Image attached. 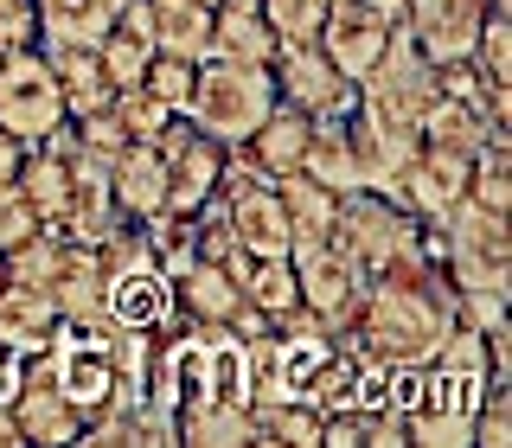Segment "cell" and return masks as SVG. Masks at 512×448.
I'll return each mask as SVG.
<instances>
[{
    "mask_svg": "<svg viewBox=\"0 0 512 448\" xmlns=\"http://www.w3.org/2000/svg\"><path fill=\"white\" fill-rule=\"evenodd\" d=\"M448 320H455V288L442 282V269L429 256H416V263H397L365 282V301L346 320L340 346L384 365H429Z\"/></svg>",
    "mask_w": 512,
    "mask_h": 448,
    "instance_id": "6da1fadb",
    "label": "cell"
},
{
    "mask_svg": "<svg viewBox=\"0 0 512 448\" xmlns=\"http://www.w3.org/2000/svg\"><path fill=\"white\" fill-rule=\"evenodd\" d=\"M276 109V77L269 64H231V58H199L192 71V96L180 116L212 135L218 148H244V135Z\"/></svg>",
    "mask_w": 512,
    "mask_h": 448,
    "instance_id": "7a4b0ae2",
    "label": "cell"
},
{
    "mask_svg": "<svg viewBox=\"0 0 512 448\" xmlns=\"http://www.w3.org/2000/svg\"><path fill=\"white\" fill-rule=\"evenodd\" d=\"M333 244H340L365 276H384V269L423 256V218H410L404 205H397L391 192H378V186H352V192H340Z\"/></svg>",
    "mask_w": 512,
    "mask_h": 448,
    "instance_id": "3957f363",
    "label": "cell"
},
{
    "mask_svg": "<svg viewBox=\"0 0 512 448\" xmlns=\"http://www.w3.org/2000/svg\"><path fill=\"white\" fill-rule=\"evenodd\" d=\"M45 372L77 410L103 416L116 397H141V391H122V365H116V327L109 320H58V340L45 346Z\"/></svg>",
    "mask_w": 512,
    "mask_h": 448,
    "instance_id": "277c9868",
    "label": "cell"
},
{
    "mask_svg": "<svg viewBox=\"0 0 512 448\" xmlns=\"http://www.w3.org/2000/svg\"><path fill=\"white\" fill-rule=\"evenodd\" d=\"M58 122H71V116H64V90L52 77V58H45L39 45H13V52L0 58V128L32 148V141H45Z\"/></svg>",
    "mask_w": 512,
    "mask_h": 448,
    "instance_id": "5b68a950",
    "label": "cell"
},
{
    "mask_svg": "<svg viewBox=\"0 0 512 448\" xmlns=\"http://www.w3.org/2000/svg\"><path fill=\"white\" fill-rule=\"evenodd\" d=\"M288 263H295V288H301V308H308L320 327H333V333H346V320L359 314V301H365V269L352 263V256L333 244H301V250H288Z\"/></svg>",
    "mask_w": 512,
    "mask_h": 448,
    "instance_id": "8992f818",
    "label": "cell"
},
{
    "mask_svg": "<svg viewBox=\"0 0 512 448\" xmlns=\"http://www.w3.org/2000/svg\"><path fill=\"white\" fill-rule=\"evenodd\" d=\"M352 90H359V103H372L378 116H391L397 128H416V122H423V109L436 103V64L416 52V45L404 39V26H397V39L384 45V58Z\"/></svg>",
    "mask_w": 512,
    "mask_h": 448,
    "instance_id": "52a82bcc",
    "label": "cell"
},
{
    "mask_svg": "<svg viewBox=\"0 0 512 448\" xmlns=\"http://www.w3.org/2000/svg\"><path fill=\"white\" fill-rule=\"evenodd\" d=\"M160 160H167V212H199L205 199H218L224 186V167H231V148H218L212 135H199L186 116H173L167 128L154 135Z\"/></svg>",
    "mask_w": 512,
    "mask_h": 448,
    "instance_id": "ba28073f",
    "label": "cell"
},
{
    "mask_svg": "<svg viewBox=\"0 0 512 448\" xmlns=\"http://www.w3.org/2000/svg\"><path fill=\"white\" fill-rule=\"evenodd\" d=\"M103 314L109 327L122 333H173L180 327V301H173V276L154 263V256H135V263L109 269L103 276Z\"/></svg>",
    "mask_w": 512,
    "mask_h": 448,
    "instance_id": "9c48e42d",
    "label": "cell"
},
{
    "mask_svg": "<svg viewBox=\"0 0 512 448\" xmlns=\"http://www.w3.org/2000/svg\"><path fill=\"white\" fill-rule=\"evenodd\" d=\"M480 391H487V378H480V372L423 365V397H416L410 416H404L410 442H423V448H455V442H468V423H474Z\"/></svg>",
    "mask_w": 512,
    "mask_h": 448,
    "instance_id": "30bf717a",
    "label": "cell"
},
{
    "mask_svg": "<svg viewBox=\"0 0 512 448\" xmlns=\"http://www.w3.org/2000/svg\"><path fill=\"white\" fill-rule=\"evenodd\" d=\"M269 77H276V103L301 109V116H340L352 103V77L320 45H282L269 58Z\"/></svg>",
    "mask_w": 512,
    "mask_h": 448,
    "instance_id": "8fae6325",
    "label": "cell"
},
{
    "mask_svg": "<svg viewBox=\"0 0 512 448\" xmlns=\"http://www.w3.org/2000/svg\"><path fill=\"white\" fill-rule=\"evenodd\" d=\"M468 160L474 154H448V148H423V141H416L410 160L391 173V186H384V192H391L410 218L429 224V218H442L448 205L468 192Z\"/></svg>",
    "mask_w": 512,
    "mask_h": 448,
    "instance_id": "7c38bea8",
    "label": "cell"
},
{
    "mask_svg": "<svg viewBox=\"0 0 512 448\" xmlns=\"http://www.w3.org/2000/svg\"><path fill=\"white\" fill-rule=\"evenodd\" d=\"M487 13H493V0H410L397 26H404V39L429 64H455V58L474 52Z\"/></svg>",
    "mask_w": 512,
    "mask_h": 448,
    "instance_id": "4fadbf2b",
    "label": "cell"
},
{
    "mask_svg": "<svg viewBox=\"0 0 512 448\" xmlns=\"http://www.w3.org/2000/svg\"><path fill=\"white\" fill-rule=\"evenodd\" d=\"M391 39H397V20H391V13H378L372 0H333V7H327V26H320L314 45L340 64L352 84H359V77L384 58V45H391Z\"/></svg>",
    "mask_w": 512,
    "mask_h": 448,
    "instance_id": "5bb4252c",
    "label": "cell"
},
{
    "mask_svg": "<svg viewBox=\"0 0 512 448\" xmlns=\"http://www.w3.org/2000/svg\"><path fill=\"white\" fill-rule=\"evenodd\" d=\"M13 429H20V442H45V448H64L84 436V410L71 404V397L52 384V372H45V352L39 359H26V384L13 391Z\"/></svg>",
    "mask_w": 512,
    "mask_h": 448,
    "instance_id": "9a60e30c",
    "label": "cell"
},
{
    "mask_svg": "<svg viewBox=\"0 0 512 448\" xmlns=\"http://www.w3.org/2000/svg\"><path fill=\"white\" fill-rule=\"evenodd\" d=\"M346 122V141H352V167H359V186H391V173L410 160L416 148V128H397L391 116H378L372 103H359V90H352V103L340 109Z\"/></svg>",
    "mask_w": 512,
    "mask_h": 448,
    "instance_id": "2e32d148",
    "label": "cell"
},
{
    "mask_svg": "<svg viewBox=\"0 0 512 448\" xmlns=\"http://www.w3.org/2000/svg\"><path fill=\"white\" fill-rule=\"evenodd\" d=\"M45 295H52L58 320H109L103 314V256H96V244L58 237L52 269H45Z\"/></svg>",
    "mask_w": 512,
    "mask_h": 448,
    "instance_id": "e0dca14e",
    "label": "cell"
},
{
    "mask_svg": "<svg viewBox=\"0 0 512 448\" xmlns=\"http://www.w3.org/2000/svg\"><path fill=\"white\" fill-rule=\"evenodd\" d=\"M173 301H180V320H218V327H231L237 308H244V282H237L231 263L192 256L186 269H173Z\"/></svg>",
    "mask_w": 512,
    "mask_h": 448,
    "instance_id": "ac0fdd59",
    "label": "cell"
},
{
    "mask_svg": "<svg viewBox=\"0 0 512 448\" xmlns=\"http://www.w3.org/2000/svg\"><path fill=\"white\" fill-rule=\"evenodd\" d=\"M32 13H39V52H96L122 0H32Z\"/></svg>",
    "mask_w": 512,
    "mask_h": 448,
    "instance_id": "d6986e66",
    "label": "cell"
},
{
    "mask_svg": "<svg viewBox=\"0 0 512 448\" xmlns=\"http://www.w3.org/2000/svg\"><path fill=\"white\" fill-rule=\"evenodd\" d=\"M109 192H116L122 218H154L167 212V160H160L154 141H128V148L109 160Z\"/></svg>",
    "mask_w": 512,
    "mask_h": 448,
    "instance_id": "ffe728a7",
    "label": "cell"
},
{
    "mask_svg": "<svg viewBox=\"0 0 512 448\" xmlns=\"http://www.w3.org/2000/svg\"><path fill=\"white\" fill-rule=\"evenodd\" d=\"M212 7L218 0H141V20H148L154 52L199 64L212 45Z\"/></svg>",
    "mask_w": 512,
    "mask_h": 448,
    "instance_id": "44dd1931",
    "label": "cell"
},
{
    "mask_svg": "<svg viewBox=\"0 0 512 448\" xmlns=\"http://www.w3.org/2000/svg\"><path fill=\"white\" fill-rule=\"evenodd\" d=\"M58 340V308L39 282H0V346L39 359Z\"/></svg>",
    "mask_w": 512,
    "mask_h": 448,
    "instance_id": "7402d4cb",
    "label": "cell"
},
{
    "mask_svg": "<svg viewBox=\"0 0 512 448\" xmlns=\"http://www.w3.org/2000/svg\"><path fill=\"white\" fill-rule=\"evenodd\" d=\"M308 122H314V116H301V109L276 103V109H269V116L244 135V148H231V154H244L256 173L282 180V173H295V167H301V154H308Z\"/></svg>",
    "mask_w": 512,
    "mask_h": 448,
    "instance_id": "603a6c76",
    "label": "cell"
},
{
    "mask_svg": "<svg viewBox=\"0 0 512 448\" xmlns=\"http://www.w3.org/2000/svg\"><path fill=\"white\" fill-rule=\"evenodd\" d=\"M173 423H180V442H192V448L256 442V404L250 397H199V404H186Z\"/></svg>",
    "mask_w": 512,
    "mask_h": 448,
    "instance_id": "cb8c5ba5",
    "label": "cell"
},
{
    "mask_svg": "<svg viewBox=\"0 0 512 448\" xmlns=\"http://www.w3.org/2000/svg\"><path fill=\"white\" fill-rule=\"evenodd\" d=\"M276 52H282V39L269 32V20L256 7H237V0H218V7H212V45H205V58L269 64Z\"/></svg>",
    "mask_w": 512,
    "mask_h": 448,
    "instance_id": "d4e9b609",
    "label": "cell"
},
{
    "mask_svg": "<svg viewBox=\"0 0 512 448\" xmlns=\"http://www.w3.org/2000/svg\"><path fill=\"white\" fill-rule=\"evenodd\" d=\"M276 192H282V212H288V237H295L288 250H301V244H327V237H333V218H340V192L320 186L314 173H301V167H295V173H282Z\"/></svg>",
    "mask_w": 512,
    "mask_h": 448,
    "instance_id": "484cf974",
    "label": "cell"
},
{
    "mask_svg": "<svg viewBox=\"0 0 512 448\" xmlns=\"http://www.w3.org/2000/svg\"><path fill=\"white\" fill-rule=\"evenodd\" d=\"M493 135H500V128L480 116L474 103L442 96V90H436V103L423 109V122H416V141H423V148H448V154H474L480 141H493Z\"/></svg>",
    "mask_w": 512,
    "mask_h": 448,
    "instance_id": "4316f807",
    "label": "cell"
},
{
    "mask_svg": "<svg viewBox=\"0 0 512 448\" xmlns=\"http://www.w3.org/2000/svg\"><path fill=\"white\" fill-rule=\"evenodd\" d=\"M71 160L77 154H58L45 141L26 148V167H20V192L32 199V212L45 224H64V205H71Z\"/></svg>",
    "mask_w": 512,
    "mask_h": 448,
    "instance_id": "83f0119b",
    "label": "cell"
},
{
    "mask_svg": "<svg viewBox=\"0 0 512 448\" xmlns=\"http://www.w3.org/2000/svg\"><path fill=\"white\" fill-rule=\"evenodd\" d=\"M237 282H244V301L263 320H282L288 308H301L295 263L288 256H237Z\"/></svg>",
    "mask_w": 512,
    "mask_h": 448,
    "instance_id": "f1b7e54d",
    "label": "cell"
},
{
    "mask_svg": "<svg viewBox=\"0 0 512 448\" xmlns=\"http://www.w3.org/2000/svg\"><path fill=\"white\" fill-rule=\"evenodd\" d=\"M52 58V77L64 90V116L84 122L96 116V109H109V96H116V84L103 77V64H96V52H45Z\"/></svg>",
    "mask_w": 512,
    "mask_h": 448,
    "instance_id": "f546056e",
    "label": "cell"
},
{
    "mask_svg": "<svg viewBox=\"0 0 512 448\" xmlns=\"http://www.w3.org/2000/svg\"><path fill=\"white\" fill-rule=\"evenodd\" d=\"M301 173H314V180L333 186V192H352V186H359L352 141H346V122L340 116H314L308 122V154H301Z\"/></svg>",
    "mask_w": 512,
    "mask_h": 448,
    "instance_id": "4dcf8cb0",
    "label": "cell"
},
{
    "mask_svg": "<svg viewBox=\"0 0 512 448\" xmlns=\"http://www.w3.org/2000/svg\"><path fill=\"white\" fill-rule=\"evenodd\" d=\"M468 199L487 205V212L512 218V135H493L480 141L474 160H468Z\"/></svg>",
    "mask_w": 512,
    "mask_h": 448,
    "instance_id": "1f68e13d",
    "label": "cell"
},
{
    "mask_svg": "<svg viewBox=\"0 0 512 448\" xmlns=\"http://www.w3.org/2000/svg\"><path fill=\"white\" fill-rule=\"evenodd\" d=\"M468 64L480 71V84L512 90V13H506V7H493L487 20H480V39H474Z\"/></svg>",
    "mask_w": 512,
    "mask_h": 448,
    "instance_id": "d6a6232c",
    "label": "cell"
},
{
    "mask_svg": "<svg viewBox=\"0 0 512 448\" xmlns=\"http://www.w3.org/2000/svg\"><path fill=\"white\" fill-rule=\"evenodd\" d=\"M256 442L320 448V410L314 404H256Z\"/></svg>",
    "mask_w": 512,
    "mask_h": 448,
    "instance_id": "836d02e7",
    "label": "cell"
},
{
    "mask_svg": "<svg viewBox=\"0 0 512 448\" xmlns=\"http://www.w3.org/2000/svg\"><path fill=\"white\" fill-rule=\"evenodd\" d=\"M327 7L333 0H256V13L269 20L282 45H314L320 26H327Z\"/></svg>",
    "mask_w": 512,
    "mask_h": 448,
    "instance_id": "e575fe53",
    "label": "cell"
},
{
    "mask_svg": "<svg viewBox=\"0 0 512 448\" xmlns=\"http://www.w3.org/2000/svg\"><path fill=\"white\" fill-rule=\"evenodd\" d=\"M512 378H487V391H480L474 404V423H468V442L474 448H512Z\"/></svg>",
    "mask_w": 512,
    "mask_h": 448,
    "instance_id": "d590c367",
    "label": "cell"
},
{
    "mask_svg": "<svg viewBox=\"0 0 512 448\" xmlns=\"http://www.w3.org/2000/svg\"><path fill=\"white\" fill-rule=\"evenodd\" d=\"M109 109H116V122L128 128V141H154L160 128L173 122V109L160 103L154 90H141V84H122L116 96H109Z\"/></svg>",
    "mask_w": 512,
    "mask_h": 448,
    "instance_id": "8d00e7d4",
    "label": "cell"
},
{
    "mask_svg": "<svg viewBox=\"0 0 512 448\" xmlns=\"http://www.w3.org/2000/svg\"><path fill=\"white\" fill-rule=\"evenodd\" d=\"M192 71H199V64L154 52V58H148V71H141V90H154L160 103H167L173 116H180V109H186V96H192Z\"/></svg>",
    "mask_w": 512,
    "mask_h": 448,
    "instance_id": "74e56055",
    "label": "cell"
},
{
    "mask_svg": "<svg viewBox=\"0 0 512 448\" xmlns=\"http://www.w3.org/2000/svg\"><path fill=\"white\" fill-rule=\"evenodd\" d=\"M39 231H45V218L32 212V199L20 192V180H7V186H0V256L20 250L26 237H39Z\"/></svg>",
    "mask_w": 512,
    "mask_h": 448,
    "instance_id": "f35d334b",
    "label": "cell"
},
{
    "mask_svg": "<svg viewBox=\"0 0 512 448\" xmlns=\"http://www.w3.org/2000/svg\"><path fill=\"white\" fill-rule=\"evenodd\" d=\"M0 45H39V13L32 0H0Z\"/></svg>",
    "mask_w": 512,
    "mask_h": 448,
    "instance_id": "ab89813d",
    "label": "cell"
},
{
    "mask_svg": "<svg viewBox=\"0 0 512 448\" xmlns=\"http://www.w3.org/2000/svg\"><path fill=\"white\" fill-rule=\"evenodd\" d=\"M26 384V352H13V346H0V410L13 404V391Z\"/></svg>",
    "mask_w": 512,
    "mask_h": 448,
    "instance_id": "60d3db41",
    "label": "cell"
},
{
    "mask_svg": "<svg viewBox=\"0 0 512 448\" xmlns=\"http://www.w3.org/2000/svg\"><path fill=\"white\" fill-rule=\"evenodd\" d=\"M20 167H26V141L0 128V186H7V180H20Z\"/></svg>",
    "mask_w": 512,
    "mask_h": 448,
    "instance_id": "b9f144b4",
    "label": "cell"
},
{
    "mask_svg": "<svg viewBox=\"0 0 512 448\" xmlns=\"http://www.w3.org/2000/svg\"><path fill=\"white\" fill-rule=\"evenodd\" d=\"M0 448H20V429H13V410H0Z\"/></svg>",
    "mask_w": 512,
    "mask_h": 448,
    "instance_id": "7bdbcfd3",
    "label": "cell"
},
{
    "mask_svg": "<svg viewBox=\"0 0 512 448\" xmlns=\"http://www.w3.org/2000/svg\"><path fill=\"white\" fill-rule=\"evenodd\" d=\"M372 7H378V13H391V20H404V7H410V0H372Z\"/></svg>",
    "mask_w": 512,
    "mask_h": 448,
    "instance_id": "ee69618b",
    "label": "cell"
},
{
    "mask_svg": "<svg viewBox=\"0 0 512 448\" xmlns=\"http://www.w3.org/2000/svg\"><path fill=\"white\" fill-rule=\"evenodd\" d=\"M237 7H256V0H237Z\"/></svg>",
    "mask_w": 512,
    "mask_h": 448,
    "instance_id": "f6af8a7d",
    "label": "cell"
},
{
    "mask_svg": "<svg viewBox=\"0 0 512 448\" xmlns=\"http://www.w3.org/2000/svg\"><path fill=\"white\" fill-rule=\"evenodd\" d=\"M0 58H7V45H0Z\"/></svg>",
    "mask_w": 512,
    "mask_h": 448,
    "instance_id": "bcb514c9",
    "label": "cell"
}]
</instances>
